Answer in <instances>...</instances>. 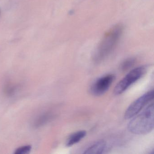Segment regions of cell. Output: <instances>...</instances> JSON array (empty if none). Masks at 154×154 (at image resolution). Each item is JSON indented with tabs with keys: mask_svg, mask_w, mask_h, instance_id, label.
I'll return each instance as SVG.
<instances>
[{
	"mask_svg": "<svg viewBox=\"0 0 154 154\" xmlns=\"http://www.w3.org/2000/svg\"><path fill=\"white\" fill-rule=\"evenodd\" d=\"M107 143L104 140H101L88 147L85 149V154H103L107 149Z\"/></svg>",
	"mask_w": 154,
	"mask_h": 154,
	"instance_id": "6",
	"label": "cell"
},
{
	"mask_svg": "<svg viewBox=\"0 0 154 154\" xmlns=\"http://www.w3.org/2000/svg\"><path fill=\"white\" fill-rule=\"evenodd\" d=\"M114 79V75L109 74L97 79L91 86V93L95 96L103 95L108 91Z\"/></svg>",
	"mask_w": 154,
	"mask_h": 154,
	"instance_id": "5",
	"label": "cell"
},
{
	"mask_svg": "<svg viewBox=\"0 0 154 154\" xmlns=\"http://www.w3.org/2000/svg\"><path fill=\"white\" fill-rule=\"evenodd\" d=\"M52 116L51 114L49 113H45L43 114L42 116H40L37 120L35 122V126L36 127H40L45 125L46 123H47L51 119Z\"/></svg>",
	"mask_w": 154,
	"mask_h": 154,
	"instance_id": "9",
	"label": "cell"
},
{
	"mask_svg": "<svg viewBox=\"0 0 154 154\" xmlns=\"http://www.w3.org/2000/svg\"><path fill=\"white\" fill-rule=\"evenodd\" d=\"M86 131H79L73 133L69 136V137L66 140V146L71 147L75 144L80 142L86 135Z\"/></svg>",
	"mask_w": 154,
	"mask_h": 154,
	"instance_id": "7",
	"label": "cell"
},
{
	"mask_svg": "<svg viewBox=\"0 0 154 154\" xmlns=\"http://www.w3.org/2000/svg\"><path fill=\"white\" fill-rule=\"evenodd\" d=\"M154 97V90H152L135 100L126 110L124 114L125 119H129L138 114L145 106L153 100Z\"/></svg>",
	"mask_w": 154,
	"mask_h": 154,
	"instance_id": "4",
	"label": "cell"
},
{
	"mask_svg": "<svg viewBox=\"0 0 154 154\" xmlns=\"http://www.w3.org/2000/svg\"><path fill=\"white\" fill-rule=\"evenodd\" d=\"M128 129L136 135H145L154 129V106L152 103L143 112L134 116L129 122Z\"/></svg>",
	"mask_w": 154,
	"mask_h": 154,
	"instance_id": "2",
	"label": "cell"
},
{
	"mask_svg": "<svg viewBox=\"0 0 154 154\" xmlns=\"http://www.w3.org/2000/svg\"><path fill=\"white\" fill-rule=\"evenodd\" d=\"M32 147L30 145H26L18 148L16 149L15 152L16 154H28L31 150Z\"/></svg>",
	"mask_w": 154,
	"mask_h": 154,
	"instance_id": "10",
	"label": "cell"
},
{
	"mask_svg": "<svg viewBox=\"0 0 154 154\" xmlns=\"http://www.w3.org/2000/svg\"><path fill=\"white\" fill-rule=\"evenodd\" d=\"M147 69V66H142L130 71L117 84L113 91L114 94L119 95L123 93L130 86L145 75Z\"/></svg>",
	"mask_w": 154,
	"mask_h": 154,
	"instance_id": "3",
	"label": "cell"
},
{
	"mask_svg": "<svg viewBox=\"0 0 154 154\" xmlns=\"http://www.w3.org/2000/svg\"><path fill=\"white\" fill-rule=\"evenodd\" d=\"M1 10H0V15H1Z\"/></svg>",
	"mask_w": 154,
	"mask_h": 154,
	"instance_id": "11",
	"label": "cell"
},
{
	"mask_svg": "<svg viewBox=\"0 0 154 154\" xmlns=\"http://www.w3.org/2000/svg\"><path fill=\"white\" fill-rule=\"evenodd\" d=\"M122 32V26L118 25L105 34L94 52V59L96 63L101 62L110 54L119 40Z\"/></svg>",
	"mask_w": 154,
	"mask_h": 154,
	"instance_id": "1",
	"label": "cell"
},
{
	"mask_svg": "<svg viewBox=\"0 0 154 154\" xmlns=\"http://www.w3.org/2000/svg\"><path fill=\"white\" fill-rule=\"evenodd\" d=\"M135 63H136L135 58L133 57L128 58L121 64L120 68L121 71L123 72L127 71L130 68H131L135 65Z\"/></svg>",
	"mask_w": 154,
	"mask_h": 154,
	"instance_id": "8",
	"label": "cell"
}]
</instances>
